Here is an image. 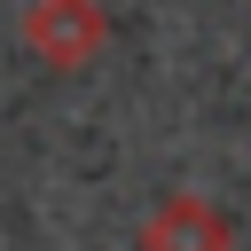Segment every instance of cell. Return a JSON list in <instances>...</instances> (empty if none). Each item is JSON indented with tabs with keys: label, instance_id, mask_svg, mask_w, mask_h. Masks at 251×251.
I'll return each instance as SVG.
<instances>
[{
	"label": "cell",
	"instance_id": "obj_1",
	"mask_svg": "<svg viewBox=\"0 0 251 251\" xmlns=\"http://www.w3.org/2000/svg\"><path fill=\"white\" fill-rule=\"evenodd\" d=\"M141 251H235V235L204 196H165L157 220L141 227Z\"/></svg>",
	"mask_w": 251,
	"mask_h": 251
}]
</instances>
